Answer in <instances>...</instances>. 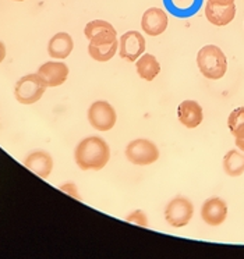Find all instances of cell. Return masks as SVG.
Wrapping results in <instances>:
<instances>
[{"instance_id": "6da1fadb", "label": "cell", "mask_w": 244, "mask_h": 259, "mask_svg": "<svg viewBox=\"0 0 244 259\" xmlns=\"http://www.w3.org/2000/svg\"><path fill=\"white\" fill-rule=\"evenodd\" d=\"M74 158L81 170H101L108 164L110 149L101 137H87L75 148Z\"/></svg>"}, {"instance_id": "7a4b0ae2", "label": "cell", "mask_w": 244, "mask_h": 259, "mask_svg": "<svg viewBox=\"0 0 244 259\" xmlns=\"http://www.w3.org/2000/svg\"><path fill=\"white\" fill-rule=\"evenodd\" d=\"M197 66L208 79H221L227 71V59L219 46L205 45L197 55Z\"/></svg>"}, {"instance_id": "3957f363", "label": "cell", "mask_w": 244, "mask_h": 259, "mask_svg": "<svg viewBox=\"0 0 244 259\" xmlns=\"http://www.w3.org/2000/svg\"><path fill=\"white\" fill-rule=\"evenodd\" d=\"M46 88L48 87L38 74H28L17 81L14 95L21 105H32L42 98Z\"/></svg>"}, {"instance_id": "277c9868", "label": "cell", "mask_w": 244, "mask_h": 259, "mask_svg": "<svg viewBox=\"0 0 244 259\" xmlns=\"http://www.w3.org/2000/svg\"><path fill=\"white\" fill-rule=\"evenodd\" d=\"M126 158L137 166H148L159 159L158 147L147 138H137L126 148Z\"/></svg>"}, {"instance_id": "5b68a950", "label": "cell", "mask_w": 244, "mask_h": 259, "mask_svg": "<svg viewBox=\"0 0 244 259\" xmlns=\"http://www.w3.org/2000/svg\"><path fill=\"white\" fill-rule=\"evenodd\" d=\"M194 214V206L186 197H176L166 205L165 219L172 227H184Z\"/></svg>"}, {"instance_id": "8992f818", "label": "cell", "mask_w": 244, "mask_h": 259, "mask_svg": "<svg viewBox=\"0 0 244 259\" xmlns=\"http://www.w3.org/2000/svg\"><path fill=\"white\" fill-rule=\"evenodd\" d=\"M117 120L116 110L106 101H97L88 109V121L98 131H109Z\"/></svg>"}, {"instance_id": "52a82bcc", "label": "cell", "mask_w": 244, "mask_h": 259, "mask_svg": "<svg viewBox=\"0 0 244 259\" xmlns=\"http://www.w3.org/2000/svg\"><path fill=\"white\" fill-rule=\"evenodd\" d=\"M147 48L145 38L138 31H129L119 40V55L127 62H137Z\"/></svg>"}, {"instance_id": "ba28073f", "label": "cell", "mask_w": 244, "mask_h": 259, "mask_svg": "<svg viewBox=\"0 0 244 259\" xmlns=\"http://www.w3.org/2000/svg\"><path fill=\"white\" fill-rule=\"evenodd\" d=\"M87 39L90 44L99 45V44H110L117 40V31L113 25L103 20H94L86 25L84 29Z\"/></svg>"}, {"instance_id": "9c48e42d", "label": "cell", "mask_w": 244, "mask_h": 259, "mask_svg": "<svg viewBox=\"0 0 244 259\" xmlns=\"http://www.w3.org/2000/svg\"><path fill=\"white\" fill-rule=\"evenodd\" d=\"M169 25V17L164 9L151 7L142 14L141 28L149 36H158L164 34Z\"/></svg>"}, {"instance_id": "30bf717a", "label": "cell", "mask_w": 244, "mask_h": 259, "mask_svg": "<svg viewBox=\"0 0 244 259\" xmlns=\"http://www.w3.org/2000/svg\"><path fill=\"white\" fill-rule=\"evenodd\" d=\"M201 218L212 227L221 226L227 218V205L222 198L214 197L207 199L201 208Z\"/></svg>"}, {"instance_id": "8fae6325", "label": "cell", "mask_w": 244, "mask_h": 259, "mask_svg": "<svg viewBox=\"0 0 244 259\" xmlns=\"http://www.w3.org/2000/svg\"><path fill=\"white\" fill-rule=\"evenodd\" d=\"M38 75L46 87H60L68 77V67L63 62H46L38 68Z\"/></svg>"}, {"instance_id": "7c38bea8", "label": "cell", "mask_w": 244, "mask_h": 259, "mask_svg": "<svg viewBox=\"0 0 244 259\" xmlns=\"http://www.w3.org/2000/svg\"><path fill=\"white\" fill-rule=\"evenodd\" d=\"M177 117L184 127L195 128L202 123L204 112H202V107L198 102L187 99V101H183L177 107Z\"/></svg>"}, {"instance_id": "4fadbf2b", "label": "cell", "mask_w": 244, "mask_h": 259, "mask_svg": "<svg viewBox=\"0 0 244 259\" xmlns=\"http://www.w3.org/2000/svg\"><path fill=\"white\" fill-rule=\"evenodd\" d=\"M24 164L32 173L39 176L40 179H48L53 169V159L48 152L36 151V152L29 153L24 160Z\"/></svg>"}, {"instance_id": "5bb4252c", "label": "cell", "mask_w": 244, "mask_h": 259, "mask_svg": "<svg viewBox=\"0 0 244 259\" xmlns=\"http://www.w3.org/2000/svg\"><path fill=\"white\" fill-rule=\"evenodd\" d=\"M205 17L211 24L216 27H225L234 20L236 16V5H229V6H218L207 2L205 5Z\"/></svg>"}, {"instance_id": "9a60e30c", "label": "cell", "mask_w": 244, "mask_h": 259, "mask_svg": "<svg viewBox=\"0 0 244 259\" xmlns=\"http://www.w3.org/2000/svg\"><path fill=\"white\" fill-rule=\"evenodd\" d=\"M73 49V38L67 32H59V34L53 35L49 40V45H48L49 56L52 59H57V60H63V59L70 56Z\"/></svg>"}, {"instance_id": "2e32d148", "label": "cell", "mask_w": 244, "mask_h": 259, "mask_svg": "<svg viewBox=\"0 0 244 259\" xmlns=\"http://www.w3.org/2000/svg\"><path fill=\"white\" fill-rule=\"evenodd\" d=\"M136 68L137 74H138L142 79H145L147 82L153 81L155 77L160 73V64H159L158 59L153 56V55H149V53L142 55V56L137 60Z\"/></svg>"}, {"instance_id": "e0dca14e", "label": "cell", "mask_w": 244, "mask_h": 259, "mask_svg": "<svg viewBox=\"0 0 244 259\" xmlns=\"http://www.w3.org/2000/svg\"><path fill=\"white\" fill-rule=\"evenodd\" d=\"M166 9L176 17H188L197 12L201 0H164Z\"/></svg>"}, {"instance_id": "ac0fdd59", "label": "cell", "mask_w": 244, "mask_h": 259, "mask_svg": "<svg viewBox=\"0 0 244 259\" xmlns=\"http://www.w3.org/2000/svg\"><path fill=\"white\" fill-rule=\"evenodd\" d=\"M223 170L230 177H238L244 173V153L230 149L223 158Z\"/></svg>"}, {"instance_id": "d6986e66", "label": "cell", "mask_w": 244, "mask_h": 259, "mask_svg": "<svg viewBox=\"0 0 244 259\" xmlns=\"http://www.w3.org/2000/svg\"><path fill=\"white\" fill-rule=\"evenodd\" d=\"M117 51H119V40H114L110 44H99V45L90 44L88 45L90 56L97 62H109L110 59H113Z\"/></svg>"}, {"instance_id": "ffe728a7", "label": "cell", "mask_w": 244, "mask_h": 259, "mask_svg": "<svg viewBox=\"0 0 244 259\" xmlns=\"http://www.w3.org/2000/svg\"><path fill=\"white\" fill-rule=\"evenodd\" d=\"M227 127L234 140L244 138V106L234 109L227 118Z\"/></svg>"}, {"instance_id": "44dd1931", "label": "cell", "mask_w": 244, "mask_h": 259, "mask_svg": "<svg viewBox=\"0 0 244 259\" xmlns=\"http://www.w3.org/2000/svg\"><path fill=\"white\" fill-rule=\"evenodd\" d=\"M127 222H130V223H136V225L141 226V227H148V219H147V214L144 213L142 210H136V212H133L127 216Z\"/></svg>"}, {"instance_id": "7402d4cb", "label": "cell", "mask_w": 244, "mask_h": 259, "mask_svg": "<svg viewBox=\"0 0 244 259\" xmlns=\"http://www.w3.org/2000/svg\"><path fill=\"white\" fill-rule=\"evenodd\" d=\"M60 190H62L63 192L68 194V195H71L73 198H75V199H79L78 188H77V186H75L74 183H66V184H63V186L60 187Z\"/></svg>"}, {"instance_id": "603a6c76", "label": "cell", "mask_w": 244, "mask_h": 259, "mask_svg": "<svg viewBox=\"0 0 244 259\" xmlns=\"http://www.w3.org/2000/svg\"><path fill=\"white\" fill-rule=\"evenodd\" d=\"M212 5H218V6H229V5H233L234 0H207Z\"/></svg>"}, {"instance_id": "cb8c5ba5", "label": "cell", "mask_w": 244, "mask_h": 259, "mask_svg": "<svg viewBox=\"0 0 244 259\" xmlns=\"http://www.w3.org/2000/svg\"><path fill=\"white\" fill-rule=\"evenodd\" d=\"M5 57H6V46L0 40V63L5 60Z\"/></svg>"}, {"instance_id": "d4e9b609", "label": "cell", "mask_w": 244, "mask_h": 259, "mask_svg": "<svg viewBox=\"0 0 244 259\" xmlns=\"http://www.w3.org/2000/svg\"><path fill=\"white\" fill-rule=\"evenodd\" d=\"M234 144H236V147H237L241 152H244V138L243 140H234Z\"/></svg>"}, {"instance_id": "484cf974", "label": "cell", "mask_w": 244, "mask_h": 259, "mask_svg": "<svg viewBox=\"0 0 244 259\" xmlns=\"http://www.w3.org/2000/svg\"><path fill=\"white\" fill-rule=\"evenodd\" d=\"M14 2H24V0H14Z\"/></svg>"}]
</instances>
